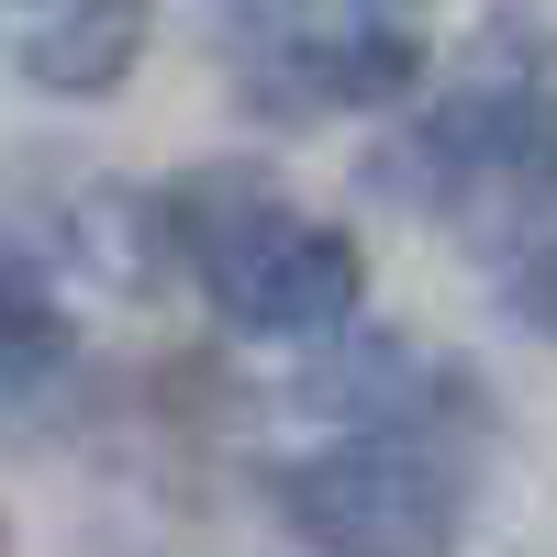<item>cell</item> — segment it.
<instances>
[{
  "label": "cell",
  "instance_id": "7",
  "mask_svg": "<svg viewBox=\"0 0 557 557\" xmlns=\"http://www.w3.org/2000/svg\"><path fill=\"white\" fill-rule=\"evenodd\" d=\"M502 312H513L524 335H546V346H557V246H524L513 268H502Z\"/></svg>",
  "mask_w": 557,
  "mask_h": 557
},
{
  "label": "cell",
  "instance_id": "1",
  "mask_svg": "<svg viewBox=\"0 0 557 557\" xmlns=\"http://www.w3.org/2000/svg\"><path fill=\"white\" fill-rule=\"evenodd\" d=\"M368 178L424 212V223H457L469 246H524L535 223L557 212V89L535 78H502V89H457V101L412 112Z\"/></svg>",
  "mask_w": 557,
  "mask_h": 557
},
{
  "label": "cell",
  "instance_id": "8",
  "mask_svg": "<svg viewBox=\"0 0 557 557\" xmlns=\"http://www.w3.org/2000/svg\"><path fill=\"white\" fill-rule=\"evenodd\" d=\"M23 12H45V0H23Z\"/></svg>",
  "mask_w": 557,
  "mask_h": 557
},
{
  "label": "cell",
  "instance_id": "3",
  "mask_svg": "<svg viewBox=\"0 0 557 557\" xmlns=\"http://www.w3.org/2000/svg\"><path fill=\"white\" fill-rule=\"evenodd\" d=\"M235 89L278 123L312 112H380L424 78L412 0H212Z\"/></svg>",
  "mask_w": 557,
  "mask_h": 557
},
{
  "label": "cell",
  "instance_id": "2",
  "mask_svg": "<svg viewBox=\"0 0 557 557\" xmlns=\"http://www.w3.org/2000/svg\"><path fill=\"white\" fill-rule=\"evenodd\" d=\"M268 502L312 557H457L469 535V469L412 424H346L335 446L290 457Z\"/></svg>",
  "mask_w": 557,
  "mask_h": 557
},
{
  "label": "cell",
  "instance_id": "6",
  "mask_svg": "<svg viewBox=\"0 0 557 557\" xmlns=\"http://www.w3.org/2000/svg\"><path fill=\"white\" fill-rule=\"evenodd\" d=\"M301 401L335 412V424H412V435H435V401H457V380H446L424 346L346 323V346L301 368Z\"/></svg>",
  "mask_w": 557,
  "mask_h": 557
},
{
  "label": "cell",
  "instance_id": "5",
  "mask_svg": "<svg viewBox=\"0 0 557 557\" xmlns=\"http://www.w3.org/2000/svg\"><path fill=\"white\" fill-rule=\"evenodd\" d=\"M146 45H157V0H57V12L23 23L12 67L45 101H112V89L146 67Z\"/></svg>",
  "mask_w": 557,
  "mask_h": 557
},
{
  "label": "cell",
  "instance_id": "4",
  "mask_svg": "<svg viewBox=\"0 0 557 557\" xmlns=\"http://www.w3.org/2000/svg\"><path fill=\"white\" fill-rule=\"evenodd\" d=\"M190 268H201L212 323L246 335V346H323V335H346L357 301H368L357 235L290 212V201H235L223 223H201Z\"/></svg>",
  "mask_w": 557,
  "mask_h": 557
}]
</instances>
